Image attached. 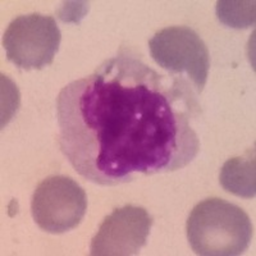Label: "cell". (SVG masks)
Instances as JSON below:
<instances>
[{
  "label": "cell",
  "mask_w": 256,
  "mask_h": 256,
  "mask_svg": "<svg viewBox=\"0 0 256 256\" xmlns=\"http://www.w3.org/2000/svg\"><path fill=\"white\" fill-rule=\"evenodd\" d=\"M187 238L196 255L236 256L248 250L252 226L241 208L222 198H206L187 219Z\"/></svg>",
  "instance_id": "2"
},
{
  "label": "cell",
  "mask_w": 256,
  "mask_h": 256,
  "mask_svg": "<svg viewBox=\"0 0 256 256\" xmlns=\"http://www.w3.org/2000/svg\"><path fill=\"white\" fill-rule=\"evenodd\" d=\"M155 63L170 73H186L196 91L204 90L209 74V50L202 38L186 26L160 30L148 41Z\"/></svg>",
  "instance_id": "4"
},
{
  "label": "cell",
  "mask_w": 256,
  "mask_h": 256,
  "mask_svg": "<svg viewBox=\"0 0 256 256\" xmlns=\"http://www.w3.org/2000/svg\"><path fill=\"white\" fill-rule=\"evenodd\" d=\"M60 30L50 16L28 14L13 20L4 32L8 60L22 70H42L54 60L60 44Z\"/></svg>",
  "instance_id": "3"
},
{
  "label": "cell",
  "mask_w": 256,
  "mask_h": 256,
  "mask_svg": "<svg viewBox=\"0 0 256 256\" xmlns=\"http://www.w3.org/2000/svg\"><path fill=\"white\" fill-rule=\"evenodd\" d=\"M216 14L222 24L233 28H246L255 24V2H228L216 4Z\"/></svg>",
  "instance_id": "8"
},
{
  "label": "cell",
  "mask_w": 256,
  "mask_h": 256,
  "mask_svg": "<svg viewBox=\"0 0 256 256\" xmlns=\"http://www.w3.org/2000/svg\"><path fill=\"white\" fill-rule=\"evenodd\" d=\"M200 114L184 77L162 74L130 52L105 60L56 98L59 146L76 172L116 186L174 172L200 152Z\"/></svg>",
  "instance_id": "1"
},
{
  "label": "cell",
  "mask_w": 256,
  "mask_h": 256,
  "mask_svg": "<svg viewBox=\"0 0 256 256\" xmlns=\"http://www.w3.org/2000/svg\"><path fill=\"white\" fill-rule=\"evenodd\" d=\"M152 218L141 206L127 205L116 209L100 224L91 241L94 256L136 255L146 244Z\"/></svg>",
  "instance_id": "6"
},
{
  "label": "cell",
  "mask_w": 256,
  "mask_h": 256,
  "mask_svg": "<svg viewBox=\"0 0 256 256\" xmlns=\"http://www.w3.org/2000/svg\"><path fill=\"white\" fill-rule=\"evenodd\" d=\"M255 150L252 148L244 156L233 158L224 163L219 177L222 187L238 198H255Z\"/></svg>",
  "instance_id": "7"
},
{
  "label": "cell",
  "mask_w": 256,
  "mask_h": 256,
  "mask_svg": "<svg viewBox=\"0 0 256 256\" xmlns=\"http://www.w3.org/2000/svg\"><path fill=\"white\" fill-rule=\"evenodd\" d=\"M88 210L84 190L72 178L52 176L36 187L32 196L34 220L45 232H68L76 228Z\"/></svg>",
  "instance_id": "5"
}]
</instances>
